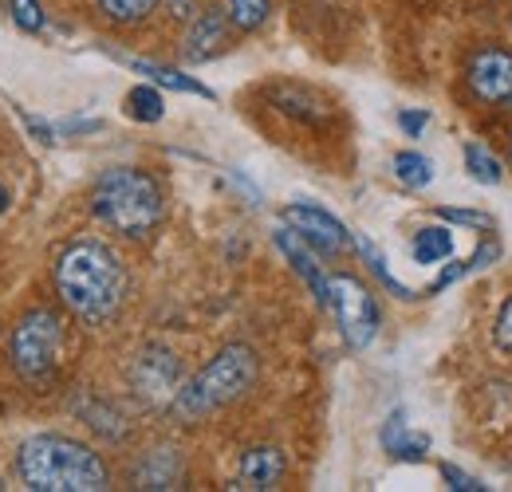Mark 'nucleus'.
I'll use <instances>...</instances> for the list:
<instances>
[{"label":"nucleus","instance_id":"nucleus-1","mask_svg":"<svg viewBox=\"0 0 512 492\" xmlns=\"http://www.w3.org/2000/svg\"><path fill=\"white\" fill-rule=\"evenodd\" d=\"M56 296L75 319L99 327L127 300V268L119 252L95 237H79L56 256Z\"/></svg>","mask_w":512,"mask_h":492},{"label":"nucleus","instance_id":"nucleus-2","mask_svg":"<svg viewBox=\"0 0 512 492\" xmlns=\"http://www.w3.org/2000/svg\"><path fill=\"white\" fill-rule=\"evenodd\" d=\"M16 473L32 492H103L111 489L107 461L67 433H36L16 453Z\"/></svg>","mask_w":512,"mask_h":492},{"label":"nucleus","instance_id":"nucleus-3","mask_svg":"<svg viewBox=\"0 0 512 492\" xmlns=\"http://www.w3.org/2000/svg\"><path fill=\"white\" fill-rule=\"evenodd\" d=\"M91 213L119 237L142 241L166 217V193L154 174L138 166H111L91 185Z\"/></svg>","mask_w":512,"mask_h":492},{"label":"nucleus","instance_id":"nucleus-4","mask_svg":"<svg viewBox=\"0 0 512 492\" xmlns=\"http://www.w3.org/2000/svg\"><path fill=\"white\" fill-rule=\"evenodd\" d=\"M256 374H260V359H256L253 347L249 343H229L197 370L190 382L178 386L170 410L182 422H201V418L225 410L229 402L245 398L256 386Z\"/></svg>","mask_w":512,"mask_h":492},{"label":"nucleus","instance_id":"nucleus-5","mask_svg":"<svg viewBox=\"0 0 512 492\" xmlns=\"http://www.w3.org/2000/svg\"><path fill=\"white\" fill-rule=\"evenodd\" d=\"M60 351H64V319L52 308H32L16 319L8 335V359L28 386H48L56 378Z\"/></svg>","mask_w":512,"mask_h":492},{"label":"nucleus","instance_id":"nucleus-6","mask_svg":"<svg viewBox=\"0 0 512 492\" xmlns=\"http://www.w3.org/2000/svg\"><path fill=\"white\" fill-rule=\"evenodd\" d=\"M327 308L335 311V323H339V335L351 351H367L375 339H379V327H383V311L375 292L351 276V272H331L327 276Z\"/></svg>","mask_w":512,"mask_h":492},{"label":"nucleus","instance_id":"nucleus-7","mask_svg":"<svg viewBox=\"0 0 512 492\" xmlns=\"http://www.w3.org/2000/svg\"><path fill=\"white\" fill-rule=\"evenodd\" d=\"M284 221H288L308 245L316 248L320 256H339V252H347V248L355 245V237L347 233V225H343L339 217H331L327 209L312 205V201H292V205H284Z\"/></svg>","mask_w":512,"mask_h":492},{"label":"nucleus","instance_id":"nucleus-8","mask_svg":"<svg viewBox=\"0 0 512 492\" xmlns=\"http://www.w3.org/2000/svg\"><path fill=\"white\" fill-rule=\"evenodd\" d=\"M465 83L473 99L489 107H505L512 95V52L509 48H477L465 63Z\"/></svg>","mask_w":512,"mask_h":492},{"label":"nucleus","instance_id":"nucleus-9","mask_svg":"<svg viewBox=\"0 0 512 492\" xmlns=\"http://www.w3.org/2000/svg\"><path fill=\"white\" fill-rule=\"evenodd\" d=\"M178 370L182 367H178V359L170 351L146 347L134 359L130 378H134V386H138L142 398H150V402H174V394H178Z\"/></svg>","mask_w":512,"mask_h":492},{"label":"nucleus","instance_id":"nucleus-10","mask_svg":"<svg viewBox=\"0 0 512 492\" xmlns=\"http://www.w3.org/2000/svg\"><path fill=\"white\" fill-rule=\"evenodd\" d=\"M233 40V24L225 16V8H201L190 20V32L182 40V56L190 63H205L213 56H221Z\"/></svg>","mask_w":512,"mask_h":492},{"label":"nucleus","instance_id":"nucleus-11","mask_svg":"<svg viewBox=\"0 0 512 492\" xmlns=\"http://www.w3.org/2000/svg\"><path fill=\"white\" fill-rule=\"evenodd\" d=\"M272 241H276V248L284 252V260L292 264V272L312 288V296H316V304L320 308H327V272H323V264H320V252L308 245L288 221L272 233Z\"/></svg>","mask_w":512,"mask_h":492},{"label":"nucleus","instance_id":"nucleus-12","mask_svg":"<svg viewBox=\"0 0 512 492\" xmlns=\"http://www.w3.org/2000/svg\"><path fill=\"white\" fill-rule=\"evenodd\" d=\"M284 481V453L272 445H256L241 457L237 469V489H276Z\"/></svg>","mask_w":512,"mask_h":492},{"label":"nucleus","instance_id":"nucleus-13","mask_svg":"<svg viewBox=\"0 0 512 492\" xmlns=\"http://www.w3.org/2000/svg\"><path fill=\"white\" fill-rule=\"evenodd\" d=\"M182 477V461L174 457V449H154L138 469H134V485L138 489H174Z\"/></svg>","mask_w":512,"mask_h":492},{"label":"nucleus","instance_id":"nucleus-14","mask_svg":"<svg viewBox=\"0 0 512 492\" xmlns=\"http://www.w3.org/2000/svg\"><path fill=\"white\" fill-rule=\"evenodd\" d=\"M138 75H146L154 87H170V91H182V95H201V99H217L205 83H197L193 75L178 71V67H166V63H150V60H127Z\"/></svg>","mask_w":512,"mask_h":492},{"label":"nucleus","instance_id":"nucleus-15","mask_svg":"<svg viewBox=\"0 0 512 492\" xmlns=\"http://www.w3.org/2000/svg\"><path fill=\"white\" fill-rule=\"evenodd\" d=\"M383 445H386V453L398 457V461H422L426 449H430L426 437H414V433L406 430V414H394L383 426Z\"/></svg>","mask_w":512,"mask_h":492},{"label":"nucleus","instance_id":"nucleus-16","mask_svg":"<svg viewBox=\"0 0 512 492\" xmlns=\"http://www.w3.org/2000/svg\"><path fill=\"white\" fill-rule=\"evenodd\" d=\"M414 260L418 264H442L453 256V233L446 225H430V229H418L414 233Z\"/></svg>","mask_w":512,"mask_h":492},{"label":"nucleus","instance_id":"nucleus-17","mask_svg":"<svg viewBox=\"0 0 512 492\" xmlns=\"http://www.w3.org/2000/svg\"><path fill=\"white\" fill-rule=\"evenodd\" d=\"M461 158H465V170H469V178H473V182L497 185L501 178H505V166H501V158H497L489 146H481V142H465Z\"/></svg>","mask_w":512,"mask_h":492},{"label":"nucleus","instance_id":"nucleus-18","mask_svg":"<svg viewBox=\"0 0 512 492\" xmlns=\"http://www.w3.org/2000/svg\"><path fill=\"white\" fill-rule=\"evenodd\" d=\"M95 4H99V12H103L111 24H119V28H134V24L150 20V16L158 12V4H162V0H95Z\"/></svg>","mask_w":512,"mask_h":492},{"label":"nucleus","instance_id":"nucleus-19","mask_svg":"<svg viewBox=\"0 0 512 492\" xmlns=\"http://www.w3.org/2000/svg\"><path fill=\"white\" fill-rule=\"evenodd\" d=\"M394 178L406 189H426L434 182V162L418 150H402V154H394Z\"/></svg>","mask_w":512,"mask_h":492},{"label":"nucleus","instance_id":"nucleus-20","mask_svg":"<svg viewBox=\"0 0 512 492\" xmlns=\"http://www.w3.org/2000/svg\"><path fill=\"white\" fill-rule=\"evenodd\" d=\"M127 115L134 123H158L166 115V103H162V91L154 83H138L130 87L127 95Z\"/></svg>","mask_w":512,"mask_h":492},{"label":"nucleus","instance_id":"nucleus-21","mask_svg":"<svg viewBox=\"0 0 512 492\" xmlns=\"http://www.w3.org/2000/svg\"><path fill=\"white\" fill-rule=\"evenodd\" d=\"M225 16L237 32H256L272 16V0H225Z\"/></svg>","mask_w":512,"mask_h":492},{"label":"nucleus","instance_id":"nucleus-22","mask_svg":"<svg viewBox=\"0 0 512 492\" xmlns=\"http://www.w3.org/2000/svg\"><path fill=\"white\" fill-rule=\"evenodd\" d=\"M355 248H359V256H363V260H367V264H371V272H375V276H379V284H383V288H390V292H394V296H398V300H414V292H410V288H406V284H398V280H394V276H390V268H386L383 252H379V248L371 245V241H367V237H355Z\"/></svg>","mask_w":512,"mask_h":492},{"label":"nucleus","instance_id":"nucleus-23","mask_svg":"<svg viewBox=\"0 0 512 492\" xmlns=\"http://www.w3.org/2000/svg\"><path fill=\"white\" fill-rule=\"evenodd\" d=\"M8 16H12V24H16L20 32H28V36L44 32V24H48L40 0H8Z\"/></svg>","mask_w":512,"mask_h":492},{"label":"nucleus","instance_id":"nucleus-24","mask_svg":"<svg viewBox=\"0 0 512 492\" xmlns=\"http://www.w3.org/2000/svg\"><path fill=\"white\" fill-rule=\"evenodd\" d=\"M493 343L512 355V296H505V304L497 308V319H493Z\"/></svg>","mask_w":512,"mask_h":492},{"label":"nucleus","instance_id":"nucleus-25","mask_svg":"<svg viewBox=\"0 0 512 492\" xmlns=\"http://www.w3.org/2000/svg\"><path fill=\"white\" fill-rule=\"evenodd\" d=\"M442 217L453 225H465V229H481V233H489L497 225L489 213H473V209H442Z\"/></svg>","mask_w":512,"mask_h":492},{"label":"nucleus","instance_id":"nucleus-26","mask_svg":"<svg viewBox=\"0 0 512 492\" xmlns=\"http://www.w3.org/2000/svg\"><path fill=\"white\" fill-rule=\"evenodd\" d=\"M398 126H402L410 138H422V130L430 126V111H414V107H402V111H398Z\"/></svg>","mask_w":512,"mask_h":492},{"label":"nucleus","instance_id":"nucleus-27","mask_svg":"<svg viewBox=\"0 0 512 492\" xmlns=\"http://www.w3.org/2000/svg\"><path fill=\"white\" fill-rule=\"evenodd\" d=\"M442 477H446L449 489H457V492H481L485 489L477 477H469V473H461V469H453V465H442Z\"/></svg>","mask_w":512,"mask_h":492},{"label":"nucleus","instance_id":"nucleus-28","mask_svg":"<svg viewBox=\"0 0 512 492\" xmlns=\"http://www.w3.org/2000/svg\"><path fill=\"white\" fill-rule=\"evenodd\" d=\"M24 126L32 130V138H36V142H44V146H52V142H56V130H52V126H48V123H40V119H32V115H24Z\"/></svg>","mask_w":512,"mask_h":492},{"label":"nucleus","instance_id":"nucleus-29","mask_svg":"<svg viewBox=\"0 0 512 492\" xmlns=\"http://www.w3.org/2000/svg\"><path fill=\"white\" fill-rule=\"evenodd\" d=\"M197 12H201L197 0H170V16H174V20H193Z\"/></svg>","mask_w":512,"mask_h":492},{"label":"nucleus","instance_id":"nucleus-30","mask_svg":"<svg viewBox=\"0 0 512 492\" xmlns=\"http://www.w3.org/2000/svg\"><path fill=\"white\" fill-rule=\"evenodd\" d=\"M67 134H83V130H99V123L95 119H71V123H64Z\"/></svg>","mask_w":512,"mask_h":492},{"label":"nucleus","instance_id":"nucleus-31","mask_svg":"<svg viewBox=\"0 0 512 492\" xmlns=\"http://www.w3.org/2000/svg\"><path fill=\"white\" fill-rule=\"evenodd\" d=\"M8 205H12V193H8V185L0 182V213H4V209H8Z\"/></svg>","mask_w":512,"mask_h":492},{"label":"nucleus","instance_id":"nucleus-32","mask_svg":"<svg viewBox=\"0 0 512 492\" xmlns=\"http://www.w3.org/2000/svg\"><path fill=\"white\" fill-rule=\"evenodd\" d=\"M505 107H509V111H512V95H509V103H505Z\"/></svg>","mask_w":512,"mask_h":492},{"label":"nucleus","instance_id":"nucleus-33","mask_svg":"<svg viewBox=\"0 0 512 492\" xmlns=\"http://www.w3.org/2000/svg\"><path fill=\"white\" fill-rule=\"evenodd\" d=\"M509 158H512V142H509Z\"/></svg>","mask_w":512,"mask_h":492}]
</instances>
